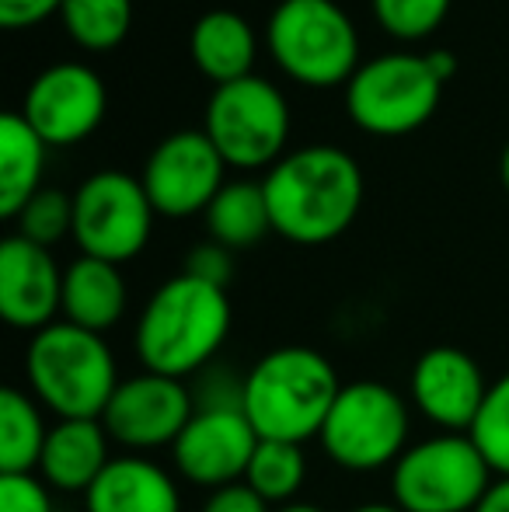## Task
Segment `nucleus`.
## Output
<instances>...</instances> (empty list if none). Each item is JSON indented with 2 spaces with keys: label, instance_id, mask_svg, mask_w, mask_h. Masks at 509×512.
I'll use <instances>...</instances> for the list:
<instances>
[{
  "label": "nucleus",
  "instance_id": "f257e3e1",
  "mask_svg": "<svg viewBox=\"0 0 509 512\" xmlns=\"http://www.w3.org/2000/svg\"><path fill=\"white\" fill-rule=\"evenodd\" d=\"M272 230L293 244H328L342 237L363 209V171L332 143L290 150L265 175Z\"/></svg>",
  "mask_w": 509,
  "mask_h": 512
},
{
  "label": "nucleus",
  "instance_id": "f03ea898",
  "mask_svg": "<svg viewBox=\"0 0 509 512\" xmlns=\"http://www.w3.org/2000/svg\"><path fill=\"white\" fill-rule=\"evenodd\" d=\"M227 290L178 272L161 283L140 310L133 349L143 370L189 380L203 373L231 335Z\"/></svg>",
  "mask_w": 509,
  "mask_h": 512
},
{
  "label": "nucleus",
  "instance_id": "7ed1b4c3",
  "mask_svg": "<svg viewBox=\"0 0 509 512\" xmlns=\"http://www.w3.org/2000/svg\"><path fill=\"white\" fill-rule=\"evenodd\" d=\"M342 391L335 366L307 345L265 352L245 377V418L258 439L300 443L321 436L328 411Z\"/></svg>",
  "mask_w": 509,
  "mask_h": 512
},
{
  "label": "nucleus",
  "instance_id": "20e7f679",
  "mask_svg": "<svg viewBox=\"0 0 509 512\" xmlns=\"http://www.w3.org/2000/svg\"><path fill=\"white\" fill-rule=\"evenodd\" d=\"M25 377L32 398L56 418H102L123 384L109 342L63 317L32 335Z\"/></svg>",
  "mask_w": 509,
  "mask_h": 512
},
{
  "label": "nucleus",
  "instance_id": "39448f33",
  "mask_svg": "<svg viewBox=\"0 0 509 512\" xmlns=\"http://www.w3.org/2000/svg\"><path fill=\"white\" fill-rule=\"evenodd\" d=\"M265 49L304 88L349 84L360 70V35L335 0H279L265 25Z\"/></svg>",
  "mask_w": 509,
  "mask_h": 512
},
{
  "label": "nucleus",
  "instance_id": "423d86ee",
  "mask_svg": "<svg viewBox=\"0 0 509 512\" xmlns=\"http://www.w3.org/2000/svg\"><path fill=\"white\" fill-rule=\"evenodd\" d=\"M492 481L496 474L468 432H436L408 446L391 467L401 512H475Z\"/></svg>",
  "mask_w": 509,
  "mask_h": 512
},
{
  "label": "nucleus",
  "instance_id": "0eeeda50",
  "mask_svg": "<svg viewBox=\"0 0 509 512\" xmlns=\"http://www.w3.org/2000/svg\"><path fill=\"white\" fill-rule=\"evenodd\" d=\"M412 411L394 387L381 380H353L342 384L339 398L321 425V453L342 471L370 474L394 467L408 450Z\"/></svg>",
  "mask_w": 509,
  "mask_h": 512
},
{
  "label": "nucleus",
  "instance_id": "6e6552de",
  "mask_svg": "<svg viewBox=\"0 0 509 512\" xmlns=\"http://www.w3.org/2000/svg\"><path fill=\"white\" fill-rule=\"evenodd\" d=\"M203 133L213 140L227 168L258 171L286 157L290 140V105L265 77H241L213 88L206 105Z\"/></svg>",
  "mask_w": 509,
  "mask_h": 512
},
{
  "label": "nucleus",
  "instance_id": "1a4fd4ad",
  "mask_svg": "<svg viewBox=\"0 0 509 512\" xmlns=\"http://www.w3.org/2000/svg\"><path fill=\"white\" fill-rule=\"evenodd\" d=\"M443 88L426 56L387 53L360 63L346 84V112L370 136H408L433 119Z\"/></svg>",
  "mask_w": 509,
  "mask_h": 512
},
{
  "label": "nucleus",
  "instance_id": "9d476101",
  "mask_svg": "<svg viewBox=\"0 0 509 512\" xmlns=\"http://www.w3.org/2000/svg\"><path fill=\"white\" fill-rule=\"evenodd\" d=\"M157 209L140 178L95 171L74 192V244L81 255L126 265L147 248Z\"/></svg>",
  "mask_w": 509,
  "mask_h": 512
},
{
  "label": "nucleus",
  "instance_id": "9b49d317",
  "mask_svg": "<svg viewBox=\"0 0 509 512\" xmlns=\"http://www.w3.org/2000/svg\"><path fill=\"white\" fill-rule=\"evenodd\" d=\"M224 171L227 161L203 129H178L150 150L140 182L157 216L185 220L210 209L217 192L227 185Z\"/></svg>",
  "mask_w": 509,
  "mask_h": 512
},
{
  "label": "nucleus",
  "instance_id": "f8f14e48",
  "mask_svg": "<svg viewBox=\"0 0 509 512\" xmlns=\"http://www.w3.org/2000/svg\"><path fill=\"white\" fill-rule=\"evenodd\" d=\"M192 415H196V394L185 387V380L140 370L116 387L102 425L116 446L147 453L175 446Z\"/></svg>",
  "mask_w": 509,
  "mask_h": 512
},
{
  "label": "nucleus",
  "instance_id": "ddd939ff",
  "mask_svg": "<svg viewBox=\"0 0 509 512\" xmlns=\"http://www.w3.org/2000/svg\"><path fill=\"white\" fill-rule=\"evenodd\" d=\"M109 91L88 63L63 60L46 67L25 91L21 115L32 122L46 147L84 143L105 119Z\"/></svg>",
  "mask_w": 509,
  "mask_h": 512
},
{
  "label": "nucleus",
  "instance_id": "4468645a",
  "mask_svg": "<svg viewBox=\"0 0 509 512\" xmlns=\"http://www.w3.org/2000/svg\"><path fill=\"white\" fill-rule=\"evenodd\" d=\"M258 450V432L241 408H196L192 422L171 446V460L182 481L206 492L245 481Z\"/></svg>",
  "mask_w": 509,
  "mask_h": 512
},
{
  "label": "nucleus",
  "instance_id": "2eb2a0df",
  "mask_svg": "<svg viewBox=\"0 0 509 512\" xmlns=\"http://www.w3.org/2000/svg\"><path fill=\"white\" fill-rule=\"evenodd\" d=\"M485 373L475 356L457 345H433L412 366L408 398L426 422L440 432H471L478 411L489 398Z\"/></svg>",
  "mask_w": 509,
  "mask_h": 512
},
{
  "label": "nucleus",
  "instance_id": "dca6fc26",
  "mask_svg": "<svg viewBox=\"0 0 509 512\" xmlns=\"http://www.w3.org/2000/svg\"><path fill=\"white\" fill-rule=\"evenodd\" d=\"M63 314V269L53 251L11 234L0 244V317L18 331H42Z\"/></svg>",
  "mask_w": 509,
  "mask_h": 512
},
{
  "label": "nucleus",
  "instance_id": "f3484780",
  "mask_svg": "<svg viewBox=\"0 0 509 512\" xmlns=\"http://www.w3.org/2000/svg\"><path fill=\"white\" fill-rule=\"evenodd\" d=\"M109 446L112 439L105 432L102 418H56V425H49L35 474L53 492L88 495L98 474L112 464Z\"/></svg>",
  "mask_w": 509,
  "mask_h": 512
},
{
  "label": "nucleus",
  "instance_id": "a211bd4d",
  "mask_svg": "<svg viewBox=\"0 0 509 512\" xmlns=\"http://www.w3.org/2000/svg\"><path fill=\"white\" fill-rule=\"evenodd\" d=\"M88 512H182V492L161 464L123 453L98 474L84 495Z\"/></svg>",
  "mask_w": 509,
  "mask_h": 512
},
{
  "label": "nucleus",
  "instance_id": "6ab92c4d",
  "mask_svg": "<svg viewBox=\"0 0 509 512\" xmlns=\"http://www.w3.org/2000/svg\"><path fill=\"white\" fill-rule=\"evenodd\" d=\"M129 290L119 265L81 255L63 269V321L105 335L123 321Z\"/></svg>",
  "mask_w": 509,
  "mask_h": 512
},
{
  "label": "nucleus",
  "instance_id": "aec40b11",
  "mask_svg": "<svg viewBox=\"0 0 509 512\" xmlns=\"http://www.w3.org/2000/svg\"><path fill=\"white\" fill-rule=\"evenodd\" d=\"M189 53L192 63L203 70V77L213 81V88L252 77L258 56L252 21L238 11H227V7L206 11L189 32Z\"/></svg>",
  "mask_w": 509,
  "mask_h": 512
},
{
  "label": "nucleus",
  "instance_id": "412c9836",
  "mask_svg": "<svg viewBox=\"0 0 509 512\" xmlns=\"http://www.w3.org/2000/svg\"><path fill=\"white\" fill-rule=\"evenodd\" d=\"M46 140L21 112L0 115V216L14 220L28 199L42 189Z\"/></svg>",
  "mask_w": 509,
  "mask_h": 512
},
{
  "label": "nucleus",
  "instance_id": "4be33fe9",
  "mask_svg": "<svg viewBox=\"0 0 509 512\" xmlns=\"http://www.w3.org/2000/svg\"><path fill=\"white\" fill-rule=\"evenodd\" d=\"M206 230L210 241L224 244L231 251L255 248L272 230L269 199L262 182H227L217 199L206 209Z\"/></svg>",
  "mask_w": 509,
  "mask_h": 512
},
{
  "label": "nucleus",
  "instance_id": "5701e85b",
  "mask_svg": "<svg viewBox=\"0 0 509 512\" xmlns=\"http://www.w3.org/2000/svg\"><path fill=\"white\" fill-rule=\"evenodd\" d=\"M49 425L39 401L18 387L0 391V474H35Z\"/></svg>",
  "mask_w": 509,
  "mask_h": 512
},
{
  "label": "nucleus",
  "instance_id": "b1692460",
  "mask_svg": "<svg viewBox=\"0 0 509 512\" xmlns=\"http://www.w3.org/2000/svg\"><path fill=\"white\" fill-rule=\"evenodd\" d=\"M60 18L67 35L88 53L123 46L133 25V0H63Z\"/></svg>",
  "mask_w": 509,
  "mask_h": 512
},
{
  "label": "nucleus",
  "instance_id": "393cba45",
  "mask_svg": "<svg viewBox=\"0 0 509 512\" xmlns=\"http://www.w3.org/2000/svg\"><path fill=\"white\" fill-rule=\"evenodd\" d=\"M307 478V453L300 443L283 439H258V450L248 464L245 485H252L269 506H290L293 495L304 488Z\"/></svg>",
  "mask_w": 509,
  "mask_h": 512
},
{
  "label": "nucleus",
  "instance_id": "a878e982",
  "mask_svg": "<svg viewBox=\"0 0 509 512\" xmlns=\"http://www.w3.org/2000/svg\"><path fill=\"white\" fill-rule=\"evenodd\" d=\"M14 234L42 248H53L63 237H74V196L60 189H39L14 216Z\"/></svg>",
  "mask_w": 509,
  "mask_h": 512
},
{
  "label": "nucleus",
  "instance_id": "bb28decb",
  "mask_svg": "<svg viewBox=\"0 0 509 512\" xmlns=\"http://www.w3.org/2000/svg\"><path fill=\"white\" fill-rule=\"evenodd\" d=\"M482 457L489 460L496 478H509V373L489 387L482 411H478L475 425L468 432Z\"/></svg>",
  "mask_w": 509,
  "mask_h": 512
},
{
  "label": "nucleus",
  "instance_id": "cd10ccee",
  "mask_svg": "<svg viewBox=\"0 0 509 512\" xmlns=\"http://www.w3.org/2000/svg\"><path fill=\"white\" fill-rule=\"evenodd\" d=\"M450 4L454 0H370L377 25L401 42H419L433 35L447 21Z\"/></svg>",
  "mask_w": 509,
  "mask_h": 512
},
{
  "label": "nucleus",
  "instance_id": "c85d7f7f",
  "mask_svg": "<svg viewBox=\"0 0 509 512\" xmlns=\"http://www.w3.org/2000/svg\"><path fill=\"white\" fill-rule=\"evenodd\" d=\"M0 512H53V488L39 474H0Z\"/></svg>",
  "mask_w": 509,
  "mask_h": 512
},
{
  "label": "nucleus",
  "instance_id": "c756f323",
  "mask_svg": "<svg viewBox=\"0 0 509 512\" xmlns=\"http://www.w3.org/2000/svg\"><path fill=\"white\" fill-rule=\"evenodd\" d=\"M182 272L192 279H203V283L227 290V283H231V276H234V251L217 241L196 244V248L185 255Z\"/></svg>",
  "mask_w": 509,
  "mask_h": 512
},
{
  "label": "nucleus",
  "instance_id": "7c9ffc66",
  "mask_svg": "<svg viewBox=\"0 0 509 512\" xmlns=\"http://www.w3.org/2000/svg\"><path fill=\"white\" fill-rule=\"evenodd\" d=\"M63 0H0V28L7 32H21V28H35L60 14Z\"/></svg>",
  "mask_w": 509,
  "mask_h": 512
},
{
  "label": "nucleus",
  "instance_id": "2f4dec72",
  "mask_svg": "<svg viewBox=\"0 0 509 512\" xmlns=\"http://www.w3.org/2000/svg\"><path fill=\"white\" fill-rule=\"evenodd\" d=\"M203 512H272V506L255 492L252 485L238 481V485H227V488L210 492Z\"/></svg>",
  "mask_w": 509,
  "mask_h": 512
},
{
  "label": "nucleus",
  "instance_id": "473e14b6",
  "mask_svg": "<svg viewBox=\"0 0 509 512\" xmlns=\"http://www.w3.org/2000/svg\"><path fill=\"white\" fill-rule=\"evenodd\" d=\"M475 512H509V478H496L485 499L478 502Z\"/></svg>",
  "mask_w": 509,
  "mask_h": 512
},
{
  "label": "nucleus",
  "instance_id": "72a5a7b5",
  "mask_svg": "<svg viewBox=\"0 0 509 512\" xmlns=\"http://www.w3.org/2000/svg\"><path fill=\"white\" fill-rule=\"evenodd\" d=\"M429 67H433V74L440 77L443 84L450 81V77L457 74V56L450 53V49H433V53H426Z\"/></svg>",
  "mask_w": 509,
  "mask_h": 512
},
{
  "label": "nucleus",
  "instance_id": "f704fd0d",
  "mask_svg": "<svg viewBox=\"0 0 509 512\" xmlns=\"http://www.w3.org/2000/svg\"><path fill=\"white\" fill-rule=\"evenodd\" d=\"M349 512H401V509L394 506V502H367V506H356Z\"/></svg>",
  "mask_w": 509,
  "mask_h": 512
},
{
  "label": "nucleus",
  "instance_id": "c9c22d12",
  "mask_svg": "<svg viewBox=\"0 0 509 512\" xmlns=\"http://www.w3.org/2000/svg\"><path fill=\"white\" fill-rule=\"evenodd\" d=\"M272 512H325L321 506H314V502H290V506H279Z\"/></svg>",
  "mask_w": 509,
  "mask_h": 512
},
{
  "label": "nucleus",
  "instance_id": "e433bc0d",
  "mask_svg": "<svg viewBox=\"0 0 509 512\" xmlns=\"http://www.w3.org/2000/svg\"><path fill=\"white\" fill-rule=\"evenodd\" d=\"M499 178H503L506 192H509V143L503 147V157H499Z\"/></svg>",
  "mask_w": 509,
  "mask_h": 512
}]
</instances>
